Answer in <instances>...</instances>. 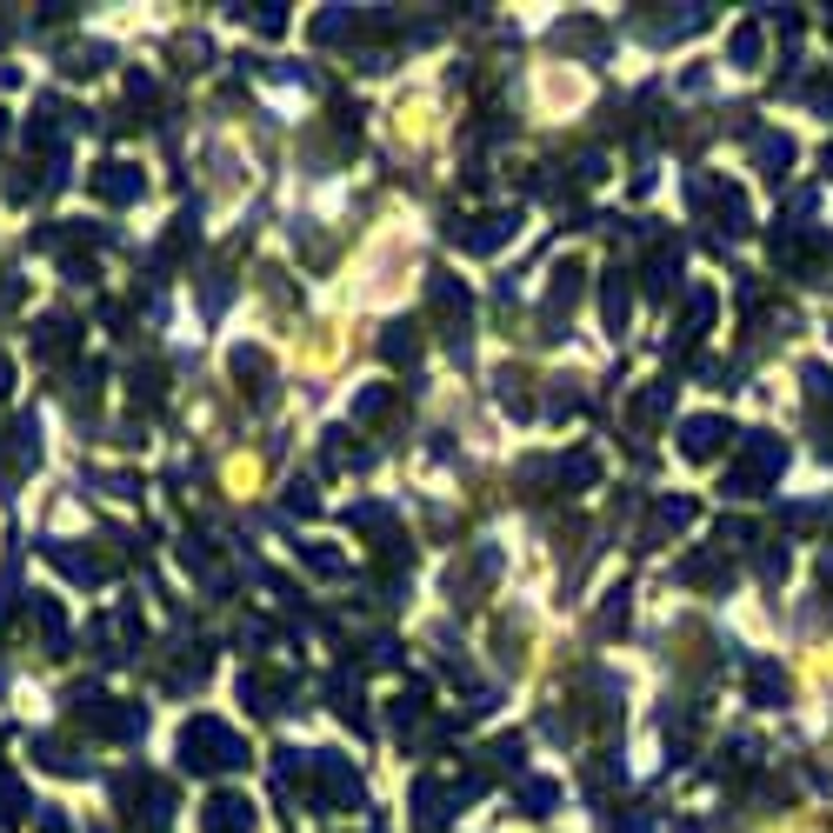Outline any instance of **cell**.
Listing matches in <instances>:
<instances>
[{
  "instance_id": "cell-2",
  "label": "cell",
  "mask_w": 833,
  "mask_h": 833,
  "mask_svg": "<svg viewBox=\"0 0 833 833\" xmlns=\"http://www.w3.org/2000/svg\"><path fill=\"white\" fill-rule=\"evenodd\" d=\"M207 833H254V807H247L240 794H220L207 807Z\"/></svg>"
},
{
  "instance_id": "cell-1",
  "label": "cell",
  "mask_w": 833,
  "mask_h": 833,
  "mask_svg": "<svg viewBox=\"0 0 833 833\" xmlns=\"http://www.w3.org/2000/svg\"><path fill=\"white\" fill-rule=\"evenodd\" d=\"M181 761L201 767V774H220V767H240V740L220 727V720H194L181 733Z\"/></svg>"
},
{
  "instance_id": "cell-3",
  "label": "cell",
  "mask_w": 833,
  "mask_h": 833,
  "mask_svg": "<svg viewBox=\"0 0 833 833\" xmlns=\"http://www.w3.org/2000/svg\"><path fill=\"white\" fill-rule=\"evenodd\" d=\"M720 441H733L727 421H687V441H681V447H687L694 460H707V454H720Z\"/></svg>"
},
{
  "instance_id": "cell-4",
  "label": "cell",
  "mask_w": 833,
  "mask_h": 833,
  "mask_svg": "<svg viewBox=\"0 0 833 833\" xmlns=\"http://www.w3.org/2000/svg\"><path fill=\"white\" fill-rule=\"evenodd\" d=\"M107 201H134L140 194V181H134V167H101V181H94Z\"/></svg>"
}]
</instances>
